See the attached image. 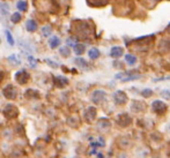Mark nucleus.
Returning a JSON list of instances; mask_svg holds the SVG:
<instances>
[{
  "label": "nucleus",
  "instance_id": "obj_1",
  "mask_svg": "<svg viewBox=\"0 0 170 158\" xmlns=\"http://www.w3.org/2000/svg\"><path fill=\"white\" fill-rule=\"evenodd\" d=\"M19 114V111L18 109H16V106L12 105V104H9L5 107V110H4V115L7 118V119H13V118H15V117H18Z\"/></svg>",
  "mask_w": 170,
  "mask_h": 158
},
{
  "label": "nucleus",
  "instance_id": "obj_2",
  "mask_svg": "<svg viewBox=\"0 0 170 158\" xmlns=\"http://www.w3.org/2000/svg\"><path fill=\"white\" fill-rule=\"evenodd\" d=\"M29 78H30L29 74L24 69L19 70L18 73L15 74V80H16V82L20 83V84H27L28 81H29Z\"/></svg>",
  "mask_w": 170,
  "mask_h": 158
},
{
  "label": "nucleus",
  "instance_id": "obj_3",
  "mask_svg": "<svg viewBox=\"0 0 170 158\" xmlns=\"http://www.w3.org/2000/svg\"><path fill=\"white\" fill-rule=\"evenodd\" d=\"M2 92H4V96L7 99H15L16 98V89L12 84H8L6 88H4Z\"/></svg>",
  "mask_w": 170,
  "mask_h": 158
},
{
  "label": "nucleus",
  "instance_id": "obj_4",
  "mask_svg": "<svg viewBox=\"0 0 170 158\" xmlns=\"http://www.w3.org/2000/svg\"><path fill=\"white\" fill-rule=\"evenodd\" d=\"M166 110H167V105L161 100H155L153 103V111H155L156 113H164Z\"/></svg>",
  "mask_w": 170,
  "mask_h": 158
},
{
  "label": "nucleus",
  "instance_id": "obj_5",
  "mask_svg": "<svg viewBox=\"0 0 170 158\" xmlns=\"http://www.w3.org/2000/svg\"><path fill=\"white\" fill-rule=\"evenodd\" d=\"M53 81H54V86L58 87V88H64L68 83V80L66 79V78H64V76H54Z\"/></svg>",
  "mask_w": 170,
  "mask_h": 158
},
{
  "label": "nucleus",
  "instance_id": "obj_6",
  "mask_svg": "<svg viewBox=\"0 0 170 158\" xmlns=\"http://www.w3.org/2000/svg\"><path fill=\"white\" fill-rule=\"evenodd\" d=\"M26 28L29 32H35L38 28V23L36 22L35 20H28L26 23Z\"/></svg>",
  "mask_w": 170,
  "mask_h": 158
},
{
  "label": "nucleus",
  "instance_id": "obj_7",
  "mask_svg": "<svg viewBox=\"0 0 170 158\" xmlns=\"http://www.w3.org/2000/svg\"><path fill=\"white\" fill-rule=\"evenodd\" d=\"M115 99H116V103H118V104H124L126 102V99H127V97L123 91H117L115 94Z\"/></svg>",
  "mask_w": 170,
  "mask_h": 158
},
{
  "label": "nucleus",
  "instance_id": "obj_8",
  "mask_svg": "<svg viewBox=\"0 0 170 158\" xmlns=\"http://www.w3.org/2000/svg\"><path fill=\"white\" fill-rule=\"evenodd\" d=\"M60 43H62V39L59 37H57V36H54V37L49 39V46L51 49H57L60 45Z\"/></svg>",
  "mask_w": 170,
  "mask_h": 158
},
{
  "label": "nucleus",
  "instance_id": "obj_9",
  "mask_svg": "<svg viewBox=\"0 0 170 158\" xmlns=\"http://www.w3.org/2000/svg\"><path fill=\"white\" fill-rule=\"evenodd\" d=\"M111 57L112 58H119L122 54H123V49L122 47H119V46H115V47H112L111 49Z\"/></svg>",
  "mask_w": 170,
  "mask_h": 158
},
{
  "label": "nucleus",
  "instance_id": "obj_10",
  "mask_svg": "<svg viewBox=\"0 0 170 158\" xmlns=\"http://www.w3.org/2000/svg\"><path fill=\"white\" fill-rule=\"evenodd\" d=\"M104 97H105L104 91H95V92L93 94V100H94L95 103H99Z\"/></svg>",
  "mask_w": 170,
  "mask_h": 158
},
{
  "label": "nucleus",
  "instance_id": "obj_11",
  "mask_svg": "<svg viewBox=\"0 0 170 158\" xmlns=\"http://www.w3.org/2000/svg\"><path fill=\"white\" fill-rule=\"evenodd\" d=\"M95 115H96V110H95L94 107H89V109L86 111V119H87L88 121H91V120L95 118Z\"/></svg>",
  "mask_w": 170,
  "mask_h": 158
},
{
  "label": "nucleus",
  "instance_id": "obj_12",
  "mask_svg": "<svg viewBox=\"0 0 170 158\" xmlns=\"http://www.w3.org/2000/svg\"><path fill=\"white\" fill-rule=\"evenodd\" d=\"M16 8H18L20 12H27V9H28L27 1H24V0H19L18 4H16Z\"/></svg>",
  "mask_w": 170,
  "mask_h": 158
},
{
  "label": "nucleus",
  "instance_id": "obj_13",
  "mask_svg": "<svg viewBox=\"0 0 170 158\" xmlns=\"http://www.w3.org/2000/svg\"><path fill=\"white\" fill-rule=\"evenodd\" d=\"M9 5L7 2H0V14H2V15H7L9 12Z\"/></svg>",
  "mask_w": 170,
  "mask_h": 158
},
{
  "label": "nucleus",
  "instance_id": "obj_14",
  "mask_svg": "<svg viewBox=\"0 0 170 158\" xmlns=\"http://www.w3.org/2000/svg\"><path fill=\"white\" fill-rule=\"evenodd\" d=\"M88 55H89L90 59H97L99 57V51L96 49V47H93V49H90L89 50Z\"/></svg>",
  "mask_w": 170,
  "mask_h": 158
},
{
  "label": "nucleus",
  "instance_id": "obj_15",
  "mask_svg": "<svg viewBox=\"0 0 170 158\" xmlns=\"http://www.w3.org/2000/svg\"><path fill=\"white\" fill-rule=\"evenodd\" d=\"M85 50H86V46L83 44H75L74 45V52L75 54H78V55H80L82 53L85 52Z\"/></svg>",
  "mask_w": 170,
  "mask_h": 158
},
{
  "label": "nucleus",
  "instance_id": "obj_16",
  "mask_svg": "<svg viewBox=\"0 0 170 158\" xmlns=\"http://www.w3.org/2000/svg\"><path fill=\"white\" fill-rule=\"evenodd\" d=\"M52 34V28L51 26H44L42 28V35L44 36V37H49V36H51Z\"/></svg>",
  "mask_w": 170,
  "mask_h": 158
},
{
  "label": "nucleus",
  "instance_id": "obj_17",
  "mask_svg": "<svg viewBox=\"0 0 170 158\" xmlns=\"http://www.w3.org/2000/svg\"><path fill=\"white\" fill-rule=\"evenodd\" d=\"M8 60L12 62L13 65H15V66H18V65L21 63V59L18 58V55H16V54H12V55H9Z\"/></svg>",
  "mask_w": 170,
  "mask_h": 158
},
{
  "label": "nucleus",
  "instance_id": "obj_18",
  "mask_svg": "<svg viewBox=\"0 0 170 158\" xmlns=\"http://www.w3.org/2000/svg\"><path fill=\"white\" fill-rule=\"evenodd\" d=\"M21 14H20V12H15V13H13L12 14V16H10V21L13 22V23H19L20 21H21Z\"/></svg>",
  "mask_w": 170,
  "mask_h": 158
},
{
  "label": "nucleus",
  "instance_id": "obj_19",
  "mask_svg": "<svg viewBox=\"0 0 170 158\" xmlns=\"http://www.w3.org/2000/svg\"><path fill=\"white\" fill-rule=\"evenodd\" d=\"M59 52H60V54L63 55V57H68L70 54H71V50H70V47L68 46H62L60 49H59Z\"/></svg>",
  "mask_w": 170,
  "mask_h": 158
},
{
  "label": "nucleus",
  "instance_id": "obj_20",
  "mask_svg": "<svg viewBox=\"0 0 170 158\" xmlns=\"http://www.w3.org/2000/svg\"><path fill=\"white\" fill-rule=\"evenodd\" d=\"M125 60H126V62H127L128 65H133V63H135V61H137V58H135L134 55L126 54V55H125Z\"/></svg>",
  "mask_w": 170,
  "mask_h": 158
},
{
  "label": "nucleus",
  "instance_id": "obj_21",
  "mask_svg": "<svg viewBox=\"0 0 170 158\" xmlns=\"http://www.w3.org/2000/svg\"><path fill=\"white\" fill-rule=\"evenodd\" d=\"M74 61H75V63H76L78 66H80V67H87V65H88L87 61H86L83 58H76Z\"/></svg>",
  "mask_w": 170,
  "mask_h": 158
},
{
  "label": "nucleus",
  "instance_id": "obj_22",
  "mask_svg": "<svg viewBox=\"0 0 170 158\" xmlns=\"http://www.w3.org/2000/svg\"><path fill=\"white\" fill-rule=\"evenodd\" d=\"M5 34H6V38H7V42H8L9 45H14V38H13V36H12V34L9 32L8 30H6L5 31Z\"/></svg>",
  "mask_w": 170,
  "mask_h": 158
},
{
  "label": "nucleus",
  "instance_id": "obj_23",
  "mask_svg": "<svg viewBox=\"0 0 170 158\" xmlns=\"http://www.w3.org/2000/svg\"><path fill=\"white\" fill-rule=\"evenodd\" d=\"M28 61H30L31 67H35L36 66V60L34 59V57H33V55H28Z\"/></svg>",
  "mask_w": 170,
  "mask_h": 158
},
{
  "label": "nucleus",
  "instance_id": "obj_24",
  "mask_svg": "<svg viewBox=\"0 0 170 158\" xmlns=\"http://www.w3.org/2000/svg\"><path fill=\"white\" fill-rule=\"evenodd\" d=\"M45 61H46V63H49L51 67H53V68H57L58 67V65L56 63V62H53V61H51L50 59H45Z\"/></svg>",
  "mask_w": 170,
  "mask_h": 158
},
{
  "label": "nucleus",
  "instance_id": "obj_25",
  "mask_svg": "<svg viewBox=\"0 0 170 158\" xmlns=\"http://www.w3.org/2000/svg\"><path fill=\"white\" fill-rule=\"evenodd\" d=\"M162 96L164 98H170V91L166 90V91H162Z\"/></svg>",
  "mask_w": 170,
  "mask_h": 158
},
{
  "label": "nucleus",
  "instance_id": "obj_26",
  "mask_svg": "<svg viewBox=\"0 0 170 158\" xmlns=\"http://www.w3.org/2000/svg\"><path fill=\"white\" fill-rule=\"evenodd\" d=\"M143 96H146V97H149L151 95H152V90H143Z\"/></svg>",
  "mask_w": 170,
  "mask_h": 158
},
{
  "label": "nucleus",
  "instance_id": "obj_27",
  "mask_svg": "<svg viewBox=\"0 0 170 158\" xmlns=\"http://www.w3.org/2000/svg\"><path fill=\"white\" fill-rule=\"evenodd\" d=\"M2 79H4V73H2L1 70H0V82L2 81Z\"/></svg>",
  "mask_w": 170,
  "mask_h": 158
}]
</instances>
